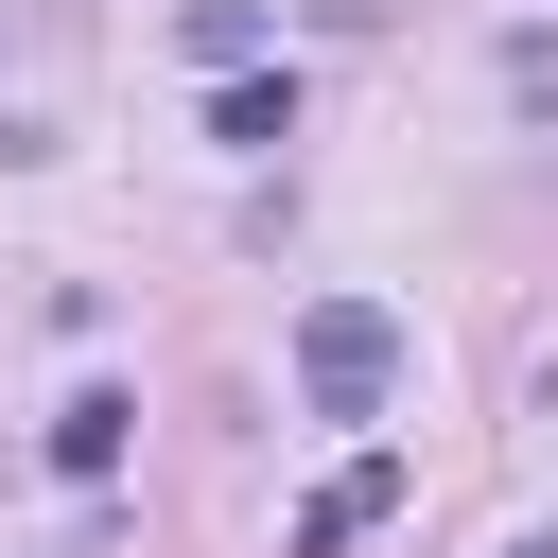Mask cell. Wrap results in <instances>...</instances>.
<instances>
[{"mask_svg":"<svg viewBox=\"0 0 558 558\" xmlns=\"http://www.w3.org/2000/svg\"><path fill=\"white\" fill-rule=\"evenodd\" d=\"M384 384H401V314L384 296H314L296 314V401L314 418H384Z\"/></svg>","mask_w":558,"mask_h":558,"instance_id":"1","label":"cell"},{"mask_svg":"<svg viewBox=\"0 0 558 558\" xmlns=\"http://www.w3.org/2000/svg\"><path fill=\"white\" fill-rule=\"evenodd\" d=\"M366 523H401V453H349V471H331V488L296 506V558H349Z\"/></svg>","mask_w":558,"mask_h":558,"instance_id":"2","label":"cell"},{"mask_svg":"<svg viewBox=\"0 0 558 558\" xmlns=\"http://www.w3.org/2000/svg\"><path fill=\"white\" fill-rule=\"evenodd\" d=\"M209 140L227 157H279L296 140V70H209Z\"/></svg>","mask_w":558,"mask_h":558,"instance_id":"3","label":"cell"},{"mask_svg":"<svg viewBox=\"0 0 558 558\" xmlns=\"http://www.w3.org/2000/svg\"><path fill=\"white\" fill-rule=\"evenodd\" d=\"M122 453H140V401H122V384H87V401H52V471H70V488H105Z\"/></svg>","mask_w":558,"mask_h":558,"instance_id":"4","label":"cell"},{"mask_svg":"<svg viewBox=\"0 0 558 558\" xmlns=\"http://www.w3.org/2000/svg\"><path fill=\"white\" fill-rule=\"evenodd\" d=\"M174 35H192V70H262V52H279V17H262V0H192Z\"/></svg>","mask_w":558,"mask_h":558,"instance_id":"5","label":"cell"},{"mask_svg":"<svg viewBox=\"0 0 558 558\" xmlns=\"http://www.w3.org/2000/svg\"><path fill=\"white\" fill-rule=\"evenodd\" d=\"M506 87H523V105H558V35H506Z\"/></svg>","mask_w":558,"mask_h":558,"instance_id":"6","label":"cell"},{"mask_svg":"<svg viewBox=\"0 0 558 558\" xmlns=\"http://www.w3.org/2000/svg\"><path fill=\"white\" fill-rule=\"evenodd\" d=\"M506 558H558V523H523V541H506Z\"/></svg>","mask_w":558,"mask_h":558,"instance_id":"7","label":"cell"}]
</instances>
